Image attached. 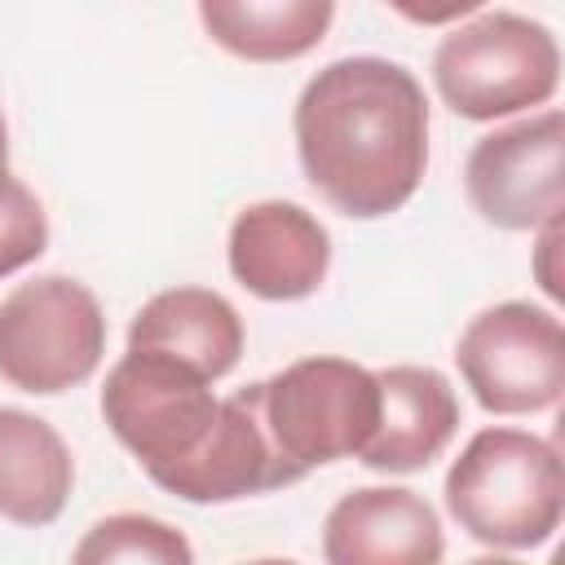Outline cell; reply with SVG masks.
I'll return each mask as SVG.
<instances>
[{
	"label": "cell",
	"instance_id": "6da1fadb",
	"mask_svg": "<svg viewBox=\"0 0 565 565\" xmlns=\"http://www.w3.org/2000/svg\"><path fill=\"white\" fill-rule=\"evenodd\" d=\"M309 185L344 216L397 212L428 168V97L388 57H340L322 66L291 115Z\"/></svg>",
	"mask_w": 565,
	"mask_h": 565
},
{
	"label": "cell",
	"instance_id": "7a4b0ae2",
	"mask_svg": "<svg viewBox=\"0 0 565 565\" xmlns=\"http://www.w3.org/2000/svg\"><path fill=\"white\" fill-rule=\"evenodd\" d=\"M446 508L477 543H547L565 512L556 446L521 428H481L446 472Z\"/></svg>",
	"mask_w": 565,
	"mask_h": 565
},
{
	"label": "cell",
	"instance_id": "3957f363",
	"mask_svg": "<svg viewBox=\"0 0 565 565\" xmlns=\"http://www.w3.org/2000/svg\"><path fill=\"white\" fill-rule=\"evenodd\" d=\"M252 388L287 486L322 463L362 455L380 424L375 371L349 358H300Z\"/></svg>",
	"mask_w": 565,
	"mask_h": 565
},
{
	"label": "cell",
	"instance_id": "277c9868",
	"mask_svg": "<svg viewBox=\"0 0 565 565\" xmlns=\"http://www.w3.org/2000/svg\"><path fill=\"white\" fill-rule=\"evenodd\" d=\"M433 79L455 115L503 119L552 102L561 84V49L543 22L490 9L437 44Z\"/></svg>",
	"mask_w": 565,
	"mask_h": 565
},
{
	"label": "cell",
	"instance_id": "5b68a950",
	"mask_svg": "<svg viewBox=\"0 0 565 565\" xmlns=\"http://www.w3.org/2000/svg\"><path fill=\"white\" fill-rule=\"evenodd\" d=\"M106 353V313L71 274H40L0 300V375L22 393H66Z\"/></svg>",
	"mask_w": 565,
	"mask_h": 565
},
{
	"label": "cell",
	"instance_id": "8992f818",
	"mask_svg": "<svg viewBox=\"0 0 565 565\" xmlns=\"http://www.w3.org/2000/svg\"><path fill=\"white\" fill-rule=\"evenodd\" d=\"M102 415L110 433L137 455L146 477L159 486L207 441L221 397L190 366L159 353H124L106 371Z\"/></svg>",
	"mask_w": 565,
	"mask_h": 565
},
{
	"label": "cell",
	"instance_id": "52a82bcc",
	"mask_svg": "<svg viewBox=\"0 0 565 565\" xmlns=\"http://www.w3.org/2000/svg\"><path fill=\"white\" fill-rule=\"evenodd\" d=\"M455 362L490 415H534L565 393V327L552 309L503 300L463 327Z\"/></svg>",
	"mask_w": 565,
	"mask_h": 565
},
{
	"label": "cell",
	"instance_id": "ba28073f",
	"mask_svg": "<svg viewBox=\"0 0 565 565\" xmlns=\"http://www.w3.org/2000/svg\"><path fill=\"white\" fill-rule=\"evenodd\" d=\"M565 119L561 110L530 115L521 124L481 137L463 163V190L481 221L499 230H543L561 221L565 185Z\"/></svg>",
	"mask_w": 565,
	"mask_h": 565
},
{
	"label": "cell",
	"instance_id": "9c48e42d",
	"mask_svg": "<svg viewBox=\"0 0 565 565\" xmlns=\"http://www.w3.org/2000/svg\"><path fill=\"white\" fill-rule=\"evenodd\" d=\"M230 274L260 300H305L331 269L327 225L287 199L247 203L230 225Z\"/></svg>",
	"mask_w": 565,
	"mask_h": 565
},
{
	"label": "cell",
	"instance_id": "30bf717a",
	"mask_svg": "<svg viewBox=\"0 0 565 565\" xmlns=\"http://www.w3.org/2000/svg\"><path fill=\"white\" fill-rule=\"evenodd\" d=\"M446 539L433 503L406 486H362L327 512V565H441Z\"/></svg>",
	"mask_w": 565,
	"mask_h": 565
},
{
	"label": "cell",
	"instance_id": "8fae6325",
	"mask_svg": "<svg viewBox=\"0 0 565 565\" xmlns=\"http://www.w3.org/2000/svg\"><path fill=\"white\" fill-rule=\"evenodd\" d=\"M380 384V424L358 455L375 472H415L433 463L459 428V397L437 366H384Z\"/></svg>",
	"mask_w": 565,
	"mask_h": 565
},
{
	"label": "cell",
	"instance_id": "7c38bea8",
	"mask_svg": "<svg viewBox=\"0 0 565 565\" xmlns=\"http://www.w3.org/2000/svg\"><path fill=\"white\" fill-rule=\"evenodd\" d=\"M278 486H287V481H282L269 437L260 428L252 384L238 388L234 397H221V415H216L207 441L194 450L190 463H181L172 477L159 481V490H168L185 503H234V499L265 494Z\"/></svg>",
	"mask_w": 565,
	"mask_h": 565
},
{
	"label": "cell",
	"instance_id": "4fadbf2b",
	"mask_svg": "<svg viewBox=\"0 0 565 565\" xmlns=\"http://www.w3.org/2000/svg\"><path fill=\"white\" fill-rule=\"evenodd\" d=\"M128 349L172 358L212 384L238 366L243 318L212 287H172L137 309L128 327Z\"/></svg>",
	"mask_w": 565,
	"mask_h": 565
},
{
	"label": "cell",
	"instance_id": "5bb4252c",
	"mask_svg": "<svg viewBox=\"0 0 565 565\" xmlns=\"http://www.w3.org/2000/svg\"><path fill=\"white\" fill-rule=\"evenodd\" d=\"M75 486V459L57 428L31 411L0 406V516L13 525H49Z\"/></svg>",
	"mask_w": 565,
	"mask_h": 565
},
{
	"label": "cell",
	"instance_id": "9a60e30c",
	"mask_svg": "<svg viewBox=\"0 0 565 565\" xmlns=\"http://www.w3.org/2000/svg\"><path fill=\"white\" fill-rule=\"evenodd\" d=\"M335 18L331 0H203L207 35L247 62H291L322 44Z\"/></svg>",
	"mask_w": 565,
	"mask_h": 565
},
{
	"label": "cell",
	"instance_id": "2e32d148",
	"mask_svg": "<svg viewBox=\"0 0 565 565\" xmlns=\"http://www.w3.org/2000/svg\"><path fill=\"white\" fill-rule=\"evenodd\" d=\"M71 565H194V552L190 539L168 521L146 512H115L75 543Z\"/></svg>",
	"mask_w": 565,
	"mask_h": 565
},
{
	"label": "cell",
	"instance_id": "e0dca14e",
	"mask_svg": "<svg viewBox=\"0 0 565 565\" xmlns=\"http://www.w3.org/2000/svg\"><path fill=\"white\" fill-rule=\"evenodd\" d=\"M49 243V221L40 199L0 163V278L31 265Z\"/></svg>",
	"mask_w": 565,
	"mask_h": 565
},
{
	"label": "cell",
	"instance_id": "ac0fdd59",
	"mask_svg": "<svg viewBox=\"0 0 565 565\" xmlns=\"http://www.w3.org/2000/svg\"><path fill=\"white\" fill-rule=\"evenodd\" d=\"M468 565H521V561H512V556H477Z\"/></svg>",
	"mask_w": 565,
	"mask_h": 565
},
{
	"label": "cell",
	"instance_id": "d6986e66",
	"mask_svg": "<svg viewBox=\"0 0 565 565\" xmlns=\"http://www.w3.org/2000/svg\"><path fill=\"white\" fill-rule=\"evenodd\" d=\"M0 163H9V141H4V115H0Z\"/></svg>",
	"mask_w": 565,
	"mask_h": 565
},
{
	"label": "cell",
	"instance_id": "ffe728a7",
	"mask_svg": "<svg viewBox=\"0 0 565 565\" xmlns=\"http://www.w3.org/2000/svg\"><path fill=\"white\" fill-rule=\"evenodd\" d=\"M247 565H296V561H278V556H265V561H247Z\"/></svg>",
	"mask_w": 565,
	"mask_h": 565
}]
</instances>
